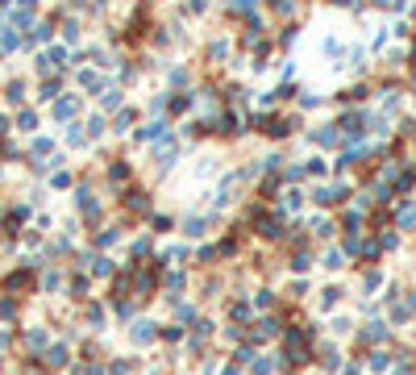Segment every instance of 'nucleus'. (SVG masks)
Returning <instances> with one entry per match:
<instances>
[{
    "label": "nucleus",
    "instance_id": "1",
    "mask_svg": "<svg viewBox=\"0 0 416 375\" xmlns=\"http://www.w3.org/2000/svg\"><path fill=\"white\" fill-rule=\"evenodd\" d=\"M134 338H138V342H150V338H154V325H138Z\"/></svg>",
    "mask_w": 416,
    "mask_h": 375
},
{
    "label": "nucleus",
    "instance_id": "2",
    "mask_svg": "<svg viewBox=\"0 0 416 375\" xmlns=\"http://www.w3.org/2000/svg\"><path fill=\"white\" fill-rule=\"evenodd\" d=\"M71 113H75V100H62V105L54 109V117H71Z\"/></svg>",
    "mask_w": 416,
    "mask_h": 375
}]
</instances>
